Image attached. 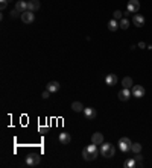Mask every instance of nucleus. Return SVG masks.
Masks as SVG:
<instances>
[{"label": "nucleus", "instance_id": "obj_18", "mask_svg": "<svg viewBox=\"0 0 152 168\" xmlns=\"http://www.w3.org/2000/svg\"><path fill=\"white\" fill-rule=\"evenodd\" d=\"M122 85H123V88H128V90H131L134 85H133V79L129 77V76H126V77H123L122 79Z\"/></svg>", "mask_w": 152, "mask_h": 168}, {"label": "nucleus", "instance_id": "obj_25", "mask_svg": "<svg viewBox=\"0 0 152 168\" xmlns=\"http://www.w3.org/2000/svg\"><path fill=\"white\" fill-rule=\"evenodd\" d=\"M8 3H9V0H0V9L5 11L8 8Z\"/></svg>", "mask_w": 152, "mask_h": 168}, {"label": "nucleus", "instance_id": "obj_24", "mask_svg": "<svg viewBox=\"0 0 152 168\" xmlns=\"http://www.w3.org/2000/svg\"><path fill=\"white\" fill-rule=\"evenodd\" d=\"M113 18H114V20H117V21H120V20L123 18V12H122V11H114Z\"/></svg>", "mask_w": 152, "mask_h": 168}, {"label": "nucleus", "instance_id": "obj_20", "mask_svg": "<svg viewBox=\"0 0 152 168\" xmlns=\"http://www.w3.org/2000/svg\"><path fill=\"white\" fill-rule=\"evenodd\" d=\"M119 26H120V29L126 30V29L129 27V20L126 18V17H125V18H122L120 21H119Z\"/></svg>", "mask_w": 152, "mask_h": 168}, {"label": "nucleus", "instance_id": "obj_6", "mask_svg": "<svg viewBox=\"0 0 152 168\" xmlns=\"http://www.w3.org/2000/svg\"><path fill=\"white\" fill-rule=\"evenodd\" d=\"M131 93H133V97H135V98H141L146 91H145L143 86H140V85H134L133 88H131Z\"/></svg>", "mask_w": 152, "mask_h": 168}, {"label": "nucleus", "instance_id": "obj_13", "mask_svg": "<svg viewBox=\"0 0 152 168\" xmlns=\"http://www.w3.org/2000/svg\"><path fill=\"white\" fill-rule=\"evenodd\" d=\"M96 109H93V108H85L84 109V117L87 118V120H95L96 118Z\"/></svg>", "mask_w": 152, "mask_h": 168}, {"label": "nucleus", "instance_id": "obj_3", "mask_svg": "<svg viewBox=\"0 0 152 168\" xmlns=\"http://www.w3.org/2000/svg\"><path fill=\"white\" fill-rule=\"evenodd\" d=\"M131 146H133V142H131V139H129V138L123 136V138H120V139H119V150H120V151H123V153L131 151Z\"/></svg>", "mask_w": 152, "mask_h": 168}, {"label": "nucleus", "instance_id": "obj_9", "mask_svg": "<svg viewBox=\"0 0 152 168\" xmlns=\"http://www.w3.org/2000/svg\"><path fill=\"white\" fill-rule=\"evenodd\" d=\"M131 90H128V88H123L122 91H119V94H117V97H119V100H122V102H126L129 97H131Z\"/></svg>", "mask_w": 152, "mask_h": 168}, {"label": "nucleus", "instance_id": "obj_22", "mask_svg": "<svg viewBox=\"0 0 152 168\" xmlns=\"http://www.w3.org/2000/svg\"><path fill=\"white\" fill-rule=\"evenodd\" d=\"M131 151H133V153H140V151H141V146H140L138 142H133V146H131Z\"/></svg>", "mask_w": 152, "mask_h": 168}, {"label": "nucleus", "instance_id": "obj_14", "mask_svg": "<svg viewBox=\"0 0 152 168\" xmlns=\"http://www.w3.org/2000/svg\"><path fill=\"white\" fill-rule=\"evenodd\" d=\"M15 9L19 11L20 14L24 12V11H27V2H24V0H19V2L15 3Z\"/></svg>", "mask_w": 152, "mask_h": 168}, {"label": "nucleus", "instance_id": "obj_4", "mask_svg": "<svg viewBox=\"0 0 152 168\" xmlns=\"http://www.w3.org/2000/svg\"><path fill=\"white\" fill-rule=\"evenodd\" d=\"M40 161H41L40 153H31V154H27V158H26V165H29V167H35V165L40 164Z\"/></svg>", "mask_w": 152, "mask_h": 168}, {"label": "nucleus", "instance_id": "obj_15", "mask_svg": "<svg viewBox=\"0 0 152 168\" xmlns=\"http://www.w3.org/2000/svg\"><path fill=\"white\" fill-rule=\"evenodd\" d=\"M105 83L108 85V86H114L116 83H117V76L116 74H107V77H105Z\"/></svg>", "mask_w": 152, "mask_h": 168}, {"label": "nucleus", "instance_id": "obj_26", "mask_svg": "<svg viewBox=\"0 0 152 168\" xmlns=\"http://www.w3.org/2000/svg\"><path fill=\"white\" fill-rule=\"evenodd\" d=\"M41 97H43V98H49V97H50V91H49V90L43 91V94H41Z\"/></svg>", "mask_w": 152, "mask_h": 168}, {"label": "nucleus", "instance_id": "obj_8", "mask_svg": "<svg viewBox=\"0 0 152 168\" xmlns=\"http://www.w3.org/2000/svg\"><path fill=\"white\" fill-rule=\"evenodd\" d=\"M58 141H59L62 146H67V144H70V141H72V136H70V133H65V132H62V133H59V136H58Z\"/></svg>", "mask_w": 152, "mask_h": 168}, {"label": "nucleus", "instance_id": "obj_16", "mask_svg": "<svg viewBox=\"0 0 152 168\" xmlns=\"http://www.w3.org/2000/svg\"><path fill=\"white\" fill-rule=\"evenodd\" d=\"M107 27H108V30H111V32H116L120 26H119V21L117 20H114L111 18L110 21H108V24H107Z\"/></svg>", "mask_w": 152, "mask_h": 168}, {"label": "nucleus", "instance_id": "obj_28", "mask_svg": "<svg viewBox=\"0 0 152 168\" xmlns=\"http://www.w3.org/2000/svg\"><path fill=\"white\" fill-rule=\"evenodd\" d=\"M138 47H140V49H146L148 46H146L145 42H138Z\"/></svg>", "mask_w": 152, "mask_h": 168}, {"label": "nucleus", "instance_id": "obj_10", "mask_svg": "<svg viewBox=\"0 0 152 168\" xmlns=\"http://www.w3.org/2000/svg\"><path fill=\"white\" fill-rule=\"evenodd\" d=\"M40 6H41L40 0H29V2H27V11L37 12L38 9H40Z\"/></svg>", "mask_w": 152, "mask_h": 168}, {"label": "nucleus", "instance_id": "obj_17", "mask_svg": "<svg viewBox=\"0 0 152 168\" xmlns=\"http://www.w3.org/2000/svg\"><path fill=\"white\" fill-rule=\"evenodd\" d=\"M47 90H49L50 93H58V90H59V83H58L57 80L49 82V83H47Z\"/></svg>", "mask_w": 152, "mask_h": 168}, {"label": "nucleus", "instance_id": "obj_23", "mask_svg": "<svg viewBox=\"0 0 152 168\" xmlns=\"http://www.w3.org/2000/svg\"><path fill=\"white\" fill-rule=\"evenodd\" d=\"M135 162H137V167H141L143 165V156L140 154V153H135Z\"/></svg>", "mask_w": 152, "mask_h": 168}, {"label": "nucleus", "instance_id": "obj_11", "mask_svg": "<svg viewBox=\"0 0 152 168\" xmlns=\"http://www.w3.org/2000/svg\"><path fill=\"white\" fill-rule=\"evenodd\" d=\"M133 23L135 24V26H137V27H141V26L145 24V17H143L141 14H134Z\"/></svg>", "mask_w": 152, "mask_h": 168}, {"label": "nucleus", "instance_id": "obj_12", "mask_svg": "<svg viewBox=\"0 0 152 168\" xmlns=\"http://www.w3.org/2000/svg\"><path fill=\"white\" fill-rule=\"evenodd\" d=\"M91 142H95L97 146H100L102 142H103V135L100 133V132H95L93 135H91Z\"/></svg>", "mask_w": 152, "mask_h": 168}, {"label": "nucleus", "instance_id": "obj_2", "mask_svg": "<svg viewBox=\"0 0 152 168\" xmlns=\"http://www.w3.org/2000/svg\"><path fill=\"white\" fill-rule=\"evenodd\" d=\"M114 153H116V149H114L113 144H110V142H102L100 144V154L103 158L110 159V158L114 156Z\"/></svg>", "mask_w": 152, "mask_h": 168}, {"label": "nucleus", "instance_id": "obj_1", "mask_svg": "<svg viewBox=\"0 0 152 168\" xmlns=\"http://www.w3.org/2000/svg\"><path fill=\"white\" fill-rule=\"evenodd\" d=\"M97 144H95V142H91L90 146H87L85 149L82 150V158L85 159V161H93V159H96L97 158Z\"/></svg>", "mask_w": 152, "mask_h": 168}, {"label": "nucleus", "instance_id": "obj_27", "mask_svg": "<svg viewBox=\"0 0 152 168\" xmlns=\"http://www.w3.org/2000/svg\"><path fill=\"white\" fill-rule=\"evenodd\" d=\"M11 17H12V18H17V17H19V11H17V9H12V11H11Z\"/></svg>", "mask_w": 152, "mask_h": 168}, {"label": "nucleus", "instance_id": "obj_5", "mask_svg": "<svg viewBox=\"0 0 152 168\" xmlns=\"http://www.w3.org/2000/svg\"><path fill=\"white\" fill-rule=\"evenodd\" d=\"M20 17H21V21L26 23V24H31V23L35 21V14L32 11H24V12L20 14Z\"/></svg>", "mask_w": 152, "mask_h": 168}, {"label": "nucleus", "instance_id": "obj_7", "mask_svg": "<svg viewBox=\"0 0 152 168\" xmlns=\"http://www.w3.org/2000/svg\"><path fill=\"white\" fill-rule=\"evenodd\" d=\"M140 9V2L138 0H129L128 5H126V11L129 12H137Z\"/></svg>", "mask_w": 152, "mask_h": 168}, {"label": "nucleus", "instance_id": "obj_21", "mask_svg": "<svg viewBox=\"0 0 152 168\" xmlns=\"http://www.w3.org/2000/svg\"><path fill=\"white\" fill-rule=\"evenodd\" d=\"M123 167H126V168H135V167H137V162H135V159H134V158H131V159H128V161L123 164Z\"/></svg>", "mask_w": 152, "mask_h": 168}, {"label": "nucleus", "instance_id": "obj_19", "mask_svg": "<svg viewBox=\"0 0 152 168\" xmlns=\"http://www.w3.org/2000/svg\"><path fill=\"white\" fill-rule=\"evenodd\" d=\"M72 109H73L75 112H84L85 108L82 106V103H81V102H73V103H72Z\"/></svg>", "mask_w": 152, "mask_h": 168}]
</instances>
